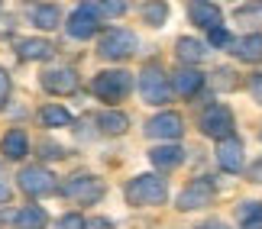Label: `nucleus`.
Returning a JSON list of instances; mask_svg holds the SVG:
<instances>
[{
    "label": "nucleus",
    "mask_w": 262,
    "mask_h": 229,
    "mask_svg": "<svg viewBox=\"0 0 262 229\" xmlns=\"http://www.w3.org/2000/svg\"><path fill=\"white\" fill-rule=\"evenodd\" d=\"M188 19L194 23L198 29H217L224 26V13H220L217 4H207V0H194V4H188Z\"/></svg>",
    "instance_id": "nucleus-13"
},
{
    "label": "nucleus",
    "mask_w": 262,
    "mask_h": 229,
    "mask_svg": "<svg viewBox=\"0 0 262 229\" xmlns=\"http://www.w3.org/2000/svg\"><path fill=\"white\" fill-rule=\"evenodd\" d=\"M201 87H204V74H201L198 68H178V71L172 74V94L185 97V100H191L194 94H201Z\"/></svg>",
    "instance_id": "nucleus-14"
},
{
    "label": "nucleus",
    "mask_w": 262,
    "mask_h": 229,
    "mask_svg": "<svg viewBox=\"0 0 262 229\" xmlns=\"http://www.w3.org/2000/svg\"><path fill=\"white\" fill-rule=\"evenodd\" d=\"M52 52H55V45L49 39H19L16 42L19 62H46V58H52Z\"/></svg>",
    "instance_id": "nucleus-18"
},
{
    "label": "nucleus",
    "mask_w": 262,
    "mask_h": 229,
    "mask_svg": "<svg viewBox=\"0 0 262 229\" xmlns=\"http://www.w3.org/2000/svg\"><path fill=\"white\" fill-rule=\"evenodd\" d=\"M29 19H33V26L36 29H55V26H62V10H58L55 4H36L33 10H29Z\"/></svg>",
    "instance_id": "nucleus-21"
},
{
    "label": "nucleus",
    "mask_w": 262,
    "mask_h": 229,
    "mask_svg": "<svg viewBox=\"0 0 262 229\" xmlns=\"http://www.w3.org/2000/svg\"><path fill=\"white\" fill-rule=\"evenodd\" d=\"M88 229H114V223L104 216H94V220H88Z\"/></svg>",
    "instance_id": "nucleus-35"
},
{
    "label": "nucleus",
    "mask_w": 262,
    "mask_h": 229,
    "mask_svg": "<svg viewBox=\"0 0 262 229\" xmlns=\"http://www.w3.org/2000/svg\"><path fill=\"white\" fill-rule=\"evenodd\" d=\"M123 197H126L129 207H162L168 200V184H165L162 174L146 171V174L129 177L126 187H123Z\"/></svg>",
    "instance_id": "nucleus-1"
},
{
    "label": "nucleus",
    "mask_w": 262,
    "mask_h": 229,
    "mask_svg": "<svg viewBox=\"0 0 262 229\" xmlns=\"http://www.w3.org/2000/svg\"><path fill=\"white\" fill-rule=\"evenodd\" d=\"M181 133H185V119H181V113H175V110H162V113H156V116L146 123V136H149V139L178 142Z\"/></svg>",
    "instance_id": "nucleus-10"
},
{
    "label": "nucleus",
    "mask_w": 262,
    "mask_h": 229,
    "mask_svg": "<svg viewBox=\"0 0 262 229\" xmlns=\"http://www.w3.org/2000/svg\"><path fill=\"white\" fill-rule=\"evenodd\" d=\"M136 48H139L136 36L129 33V29L114 26V29H107V33L100 36V42H97V55L104 58V62H126V58H133V55H136Z\"/></svg>",
    "instance_id": "nucleus-5"
},
{
    "label": "nucleus",
    "mask_w": 262,
    "mask_h": 229,
    "mask_svg": "<svg viewBox=\"0 0 262 229\" xmlns=\"http://www.w3.org/2000/svg\"><path fill=\"white\" fill-rule=\"evenodd\" d=\"M39 123L49 126V129H62V126H72V113L58 104H46L42 110H39Z\"/></svg>",
    "instance_id": "nucleus-23"
},
{
    "label": "nucleus",
    "mask_w": 262,
    "mask_h": 229,
    "mask_svg": "<svg viewBox=\"0 0 262 229\" xmlns=\"http://www.w3.org/2000/svg\"><path fill=\"white\" fill-rule=\"evenodd\" d=\"M198 126L201 133L214 142H224V139H233V129H236V119H233V110L227 104H210L201 110L198 116Z\"/></svg>",
    "instance_id": "nucleus-4"
},
{
    "label": "nucleus",
    "mask_w": 262,
    "mask_h": 229,
    "mask_svg": "<svg viewBox=\"0 0 262 229\" xmlns=\"http://www.w3.org/2000/svg\"><path fill=\"white\" fill-rule=\"evenodd\" d=\"M207 42L214 45V48H230V45H233V36H230L227 26H217V29H210V33H207Z\"/></svg>",
    "instance_id": "nucleus-27"
},
{
    "label": "nucleus",
    "mask_w": 262,
    "mask_h": 229,
    "mask_svg": "<svg viewBox=\"0 0 262 229\" xmlns=\"http://www.w3.org/2000/svg\"><path fill=\"white\" fill-rule=\"evenodd\" d=\"M10 91H13V84H10V74H7V68H0V110L7 107Z\"/></svg>",
    "instance_id": "nucleus-30"
},
{
    "label": "nucleus",
    "mask_w": 262,
    "mask_h": 229,
    "mask_svg": "<svg viewBox=\"0 0 262 229\" xmlns=\"http://www.w3.org/2000/svg\"><path fill=\"white\" fill-rule=\"evenodd\" d=\"M97 129L104 136H123L129 129V119L120 110H104V113H97Z\"/></svg>",
    "instance_id": "nucleus-22"
},
{
    "label": "nucleus",
    "mask_w": 262,
    "mask_h": 229,
    "mask_svg": "<svg viewBox=\"0 0 262 229\" xmlns=\"http://www.w3.org/2000/svg\"><path fill=\"white\" fill-rule=\"evenodd\" d=\"M259 136H262V133H259Z\"/></svg>",
    "instance_id": "nucleus-37"
},
{
    "label": "nucleus",
    "mask_w": 262,
    "mask_h": 229,
    "mask_svg": "<svg viewBox=\"0 0 262 229\" xmlns=\"http://www.w3.org/2000/svg\"><path fill=\"white\" fill-rule=\"evenodd\" d=\"M58 229H88V220L81 213H65L62 220H58Z\"/></svg>",
    "instance_id": "nucleus-29"
},
{
    "label": "nucleus",
    "mask_w": 262,
    "mask_h": 229,
    "mask_svg": "<svg viewBox=\"0 0 262 229\" xmlns=\"http://www.w3.org/2000/svg\"><path fill=\"white\" fill-rule=\"evenodd\" d=\"M249 94H253L256 104H262V74H253V78H249Z\"/></svg>",
    "instance_id": "nucleus-33"
},
{
    "label": "nucleus",
    "mask_w": 262,
    "mask_h": 229,
    "mask_svg": "<svg viewBox=\"0 0 262 229\" xmlns=\"http://www.w3.org/2000/svg\"><path fill=\"white\" fill-rule=\"evenodd\" d=\"M246 177H249L253 184H262V158H256V162L246 168Z\"/></svg>",
    "instance_id": "nucleus-32"
},
{
    "label": "nucleus",
    "mask_w": 262,
    "mask_h": 229,
    "mask_svg": "<svg viewBox=\"0 0 262 229\" xmlns=\"http://www.w3.org/2000/svg\"><path fill=\"white\" fill-rule=\"evenodd\" d=\"M39 81H42V87L49 94H55V97H65V94H75L78 91V74H75V68H68V65H62V68H49V71H42L39 74Z\"/></svg>",
    "instance_id": "nucleus-11"
},
{
    "label": "nucleus",
    "mask_w": 262,
    "mask_h": 229,
    "mask_svg": "<svg viewBox=\"0 0 262 229\" xmlns=\"http://www.w3.org/2000/svg\"><path fill=\"white\" fill-rule=\"evenodd\" d=\"M175 55H178V62L185 65V68H194L201 58L207 55V45L201 42V39H191V36H181L178 42H175Z\"/></svg>",
    "instance_id": "nucleus-19"
},
{
    "label": "nucleus",
    "mask_w": 262,
    "mask_h": 229,
    "mask_svg": "<svg viewBox=\"0 0 262 229\" xmlns=\"http://www.w3.org/2000/svg\"><path fill=\"white\" fill-rule=\"evenodd\" d=\"M139 97L149 107H165L172 100V78L165 74V68L159 62H149L143 71H139Z\"/></svg>",
    "instance_id": "nucleus-3"
},
{
    "label": "nucleus",
    "mask_w": 262,
    "mask_h": 229,
    "mask_svg": "<svg viewBox=\"0 0 262 229\" xmlns=\"http://www.w3.org/2000/svg\"><path fill=\"white\" fill-rule=\"evenodd\" d=\"M100 23H104V19L97 13V4H78L72 13H68L65 29H68L72 39H91V36H97Z\"/></svg>",
    "instance_id": "nucleus-9"
},
{
    "label": "nucleus",
    "mask_w": 262,
    "mask_h": 229,
    "mask_svg": "<svg viewBox=\"0 0 262 229\" xmlns=\"http://www.w3.org/2000/svg\"><path fill=\"white\" fill-rule=\"evenodd\" d=\"M214 84L220 87V91H233V87H236V71H233V68H217V71H214Z\"/></svg>",
    "instance_id": "nucleus-28"
},
{
    "label": "nucleus",
    "mask_w": 262,
    "mask_h": 229,
    "mask_svg": "<svg viewBox=\"0 0 262 229\" xmlns=\"http://www.w3.org/2000/svg\"><path fill=\"white\" fill-rule=\"evenodd\" d=\"M230 52H233L239 62H246V65L262 62V33H246L243 39H233Z\"/></svg>",
    "instance_id": "nucleus-16"
},
{
    "label": "nucleus",
    "mask_w": 262,
    "mask_h": 229,
    "mask_svg": "<svg viewBox=\"0 0 262 229\" xmlns=\"http://www.w3.org/2000/svg\"><path fill=\"white\" fill-rule=\"evenodd\" d=\"M97 13H100V19L104 16H123L126 4H97Z\"/></svg>",
    "instance_id": "nucleus-31"
},
{
    "label": "nucleus",
    "mask_w": 262,
    "mask_h": 229,
    "mask_svg": "<svg viewBox=\"0 0 262 229\" xmlns=\"http://www.w3.org/2000/svg\"><path fill=\"white\" fill-rule=\"evenodd\" d=\"M139 13H143V23L146 26H152V29H159V26H165L168 23V4H143L139 7Z\"/></svg>",
    "instance_id": "nucleus-25"
},
{
    "label": "nucleus",
    "mask_w": 262,
    "mask_h": 229,
    "mask_svg": "<svg viewBox=\"0 0 262 229\" xmlns=\"http://www.w3.org/2000/svg\"><path fill=\"white\" fill-rule=\"evenodd\" d=\"M149 162H152L159 171H175V168L185 162V148L178 142H162V145L149 148Z\"/></svg>",
    "instance_id": "nucleus-15"
},
{
    "label": "nucleus",
    "mask_w": 262,
    "mask_h": 229,
    "mask_svg": "<svg viewBox=\"0 0 262 229\" xmlns=\"http://www.w3.org/2000/svg\"><path fill=\"white\" fill-rule=\"evenodd\" d=\"M198 229H230L227 223H220V220H207V223H201Z\"/></svg>",
    "instance_id": "nucleus-36"
},
{
    "label": "nucleus",
    "mask_w": 262,
    "mask_h": 229,
    "mask_svg": "<svg viewBox=\"0 0 262 229\" xmlns=\"http://www.w3.org/2000/svg\"><path fill=\"white\" fill-rule=\"evenodd\" d=\"M0 155H4L7 162L26 158L29 155V136L23 133V129H10V133H4V139H0Z\"/></svg>",
    "instance_id": "nucleus-17"
},
{
    "label": "nucleus",
    "mask_w": 262,
    "mask_h": 229,
    "mask_svg": "<svg viewBox=\"0 0 262 229\" xmlns=\"http://www.w3.org/2000/svg\"><path fill=\"white\" fill-rule=\"evenodd\" d=\"M58 194L68 197V200H75V203H100L104 194H107V184L100 181L97 174H72L58 187Z\"/></svg>",
    "instance_id": "nucleus-6"
},
{
    "label": "nucleus",
    "mask_w": 262,
    "mask_h": 229,
    "mask_svg": "<svg viewBox=\"0 0 262 229\" xmlns=\"http://www.w3.org/2000/svg\"><path fill=\"white\" fill-rule=\"evenodd\" d=\"M129 91H133V74H129L126 68H107V71L94 74V81H91V94H94L97 100L110 104V107L126 100Z\"/></svg>",
    "instance_id": "nucleus-2"
},
{
    "label": "nucleus",
    "mask_w": 262,
    "mask_h": 229,
    "mask_svg": "<svg viewBox=\"0 0 262 229\" xmlns=\"http://www.w3.org/2000/svg\"><path fill=\"white\" fill-rule=\"evenodd\" d=\"M217 197V184L210 181V177H194V181L185 184V191L178 194L175 207L181 213H191V210H201V207H210Z\"/></svg>",
    "instance_id": "nucleus-8"
},
{
    "label": "nucleus",
    "mask_w": 262,
    "mask_h": 229,
    "mask_svg": "<svg viewBox=\"0 0 262 229\" xmlns=\"http://www.w3.org/2000/svg\"><path fill=\"white\" fill-rule=\"evenodd\" d=\"M4 203H13V187L0 181V207H4Z\"/></svg>",
    "instance_id": "nucleus-34"
},
{
    "label": "nucleus",
    "mask_w": 262,
    "mask_h": 229,
    "mask_svg": "<svg viewBox=\"0 0 262 229\" xmlns=\"http://www.w3.org/2000/svg\"><path fill=\"white\" fill-rule=\"evenodd\" d=\"M46 226H49V213L39 203H29L13 216V229H46Z\"/></svg>",
    "instance_id": "nucleus-20"
},
{
    "label": "nucleus",
    "mask_w": 262,
    "mask_h": 229,
    "mask_svg": "<svg viewBox=\"0 0 262 229\" xmlns=\"http://www.w3.org/2000/svg\"><path fill=\"white\" fill-rule=\"evenodd\" d=\"M236 220L243 229H262V203L259 200H243L236 207Z\"/></svg>",
    "instance_id": "nucleus-24"
},
{
    "label": "nucleus",
    "mask_w": 262,
    "mask_h": 229,
    "mask_svg": "<svg viewBox=\"0 0 262 229\" xmlns=\"http://www.w3.org/2000/svg\"><path fill=\"white\" fill-rule=\"evenodd\" d=\"M243 162H246V148H243V142H239L236 136L217 142V165L224 168L227 174H239L243 171Z\"/></svg>",
    "instance_id": "nucleus-12"
},
{
    "label": "nucleus",
    "mask_w": 262,
    "mask_h": 229,
    "mask_svg": "<svg viewBox=\"0 0 262 229\" xmlns=\"http://www.w3.org/2000/svg\"><path fill=\"white\" fill-rule=\"evenodd\" d=\"M236 19L249 26H262V4H243L236 7Z\"/></svg>",
    "instance_id": "nucleus-26"
},
{
    "label": "nucleus",
    "mask_w": 262,
    "mask_h": 229,
    "mask_svg": "<svg viewBox=\"0 0 262 229\" xmlns=\"http://www.w3.org/2000/svg\"><path fill=\"white\" fill-rule=\"evenodd\" d=\"M16 184L26 197H49V194H58V177L49 171L46 165H26L23 171L16 174Z\"/></svg>",
    "instance_id": "nucleus-7"
}]
</instances>
